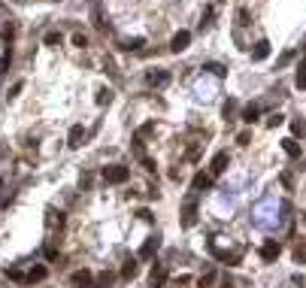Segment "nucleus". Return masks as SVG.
Returning a JSON list of instances; mask_svg holds the SVG:
<instances>
[{"label": "nucleus", "mask_w": 306, "mask_h": 288, "mask_svg": "<svg viewBox=\"0 0 306 288\" xmlns=\"http://www.w3.org/2000/svg\"><path fill=\"white\" fill-rule=\"evenodd\" d=\"M131 179V167H124V164H110V167H103V182L106 185H124Z\"/></svg>", "instance_id": "nucleus-1"}, {"label": "nucleus", "mask_w": 306, "mask_h": 288, "mask_svg": "<svg viewBox=\"0 0 306 288\" xmlns=\"http://www.w3.org/2000/svg\"><path fill=\"white\" fill-rule=\"evenodd\" d=\"M197 225V194H188L182 203V228H194Z\"/></svg>", "instance_id": "nucleus-2"}, {"label": "nucleus", "mask_w": 306, "mask_h": 288, "mask_svg": "<svg viewBox=\"0 0 306 288\" xmlns=\"http://www.w3.org/2000/svg\"><path fill=\"white\" fill-rule=\"evenodd\" d=\"M158 249H161V237H158V233H155V237H149L146 243H142V249L137 252V258H139V261H152Z\"/></svg>", "instance_id": "nucleus-3"}, {"label": "nucleus", "mask_w": 306, "mask_h": 288, "mask_svg": "<svg viewBox=\"0 0 306 288\" xmlns=\"http://www.w3.org/2000/svg\"><path fill=\"white\" fill-rule=\"evenodd\" d=\"M279 255H282V243H279V240H267V243L261 246V261L270 264V261H276Z\"/></svg>", "instance_id": "nucleus-4"}, {"label": "nucleus", "mask_w": 306, "mask_h": 288, "mask_svg": "<svg viewBox=\"0 0 306 288\" xmlns=\"http://www.w3.org/2000/svg\"><path fill=\"white\" fill-rule=\"evenodd\" d=\"M70 285L73 288H91L94 285V273L91 270H76V273L70 276Z\"/></svg>", "instance_id": "nucleus-5"}, {"label": "nucleus", "mask_w": 306, "mask_h": 288, "mask_svg": "<svg viewBox=\"0 0 306 288\" xmlns=\"http://www.w3.org/2000/svg\"><path fill=\"white\" fill-rule=\"evenodd\" d=\"M227 164H230V155L227 152H219L212 158V167H209V176H222L224 170H227Z\"/></svg>", "instance_id": "nucleus-6"}, {"label": "nucleus", "mask_w": 306, "mask_h": 288, "mask_svg": "<svg viewBox=\"0 0 306 288\" xmlns=\"http://www.w3.org/2000/svg\"><path fill=\"white\" fill-rule=\"evenodd\" d=\"M206 188H212V176H209V173H194V179H191V191L200 194V191H206Z\"/></svg>", "instance_id": "nucleus-7"}, {"label": "nucleus", "mask_w": 306, "mask_h": 288, "mask_svg": "<svg viewBox=\"0 0 306 288\" xmlns=\"http://www.w3.org/2000/svg\"><path fill=\"white\" fill-rule=\"evenodd\" d=\"M164 282H167V267H164V264H155L152 273H149V285H152V288H161Z\"/></svg>", "instance_id": "nucleus-8"}, {"label": "nucleus", "mask_w": 306, "mask_h": 288, "mask_svg": "<svg viewBox=\"0 0 306 288\" xmlns=\"http://www.w3.org/2000/svg\"><path fill=\"white\" fill-rule=\"evenodd\" d=\"M146 82H149L152 88H161V85L170 82V73H167V70H149V73H146Z\"/></svg>", "instance_id": "nucleus-9"}, {"label": "nucleus", "mask_w": 306, "mask_h": 288, "mask_svg": "<svg viewBox=\"0 0 306 288\" xmlns=\"http://www.w3.org/2000/svg\"><path fill=\"white\" fill-rule=\"evenodd\" d=\"M67 143H70V149H79L82 143H85V128H82V124H73V128H70Z\"/></svg>", "instance_id": "nucleus-10"}, {"label": "nucleus", "mask_w": 306, "mask_h": 288, "mask_svg": "<svg viewBox=\"0 0 306 288\" xmlns=\"http://www.w3.org/2000/svg\"><path fill=\"white\" fill-rule=\"evenodd\" d=\"M188 43H191V33H188V30H179L176 37L170 40V49L179 55V52H185V49H188Z\"/></svg>", "instance_id": "nucleus-11"}, {"label": "nucleus", "mask_w": 306, "mask_h": 288, "mask_svg": "<svg viewBox=\"0 0 306 288\" xmlns=\"http://www.w3.org/2000/svg\"><path fill=\"white\" fill-rule=\"evenodd\" d=\"M267 58H270V43L267 40L255 43V49H251V61H267Z\"/></svg>", "instance_id": "nucleus-12"}, {"label": "nucleus", "mask_w": 306, "mask_h": 288, "mask_svg": "<svg viewBox=\"0 0 306 288\" xmlns=\"http://www.w3.org/2000/svg\"><path fill=\"white\" fill-rule=\"evenodd\" d=\"M282 149H285V155H288V158H300V143H297L294 137L282 140Z\"/></svg>", "instance_id": "nucleus-13"}, {"label": "nucleus", "mask_w": 306, "mask_h": 288, "mask_svg": "<svg viewBox=\"0 0 306 288\" xmlns=\"http://www.w3.org/2000/svg\"><path fill=\"white\" fill-rule=\"evenodd\" d=\"M139 273V267H137V258H128L121 264V279H134Z\"/></svg>", "instance_id": "nucleus-14"}, {"label": "nucleus", "mask_w": 306, "mask_h": 288, "mask_svg": "<svg viewBox=\"0 0 306 288\" xmlns=\"http://www.w3.org/2000/svg\"><path fill=\"white\" fill-rule=\"evenodd\" d=\"M258 115H261V106H258V103H249L246 110H243V121H246V124L258 121Z\"/></svg>", "instance_id": "nucleus-15"}, {"label": "nucleus", "mask_w": 306, "mask_h": 288, "mask_svg": "<svg viewBox=\"0 0 306 288\" xmlns=\"http://www.w3.org/2000/svg\"><path fill=\"white\" fill-rule=\"evenodd\" d=\"M115 282V273H110V270H103L100 276H94V288H110Z\"/></svg>", "instance_id": "nucleus-16"}, {"label": "nucleus", "mask_w": 306, "mask_h": 288, "mask_svg": "<svg viewBox=\"0 0 306 288\" xmlns=\"http://www.w3.org/2000/svg\"><path fill=\"white\" fill-rule=\"evenodd\" d=\"M91 22H94V28H97V30H106V28H110V25H106V19H103V12H100V6H97V3L91 6Z\"/></svg>", "instance_id": "nucleus-17"}, {"label": "nucleus", "mask_w": 306, "mask_h": 288, "mask_svg": "<svg viewBox=\"0 0 306 288\" xmlns=\"http://www.w3.org/2000/svg\"><path fill=\"white\" fill-rule=\"evenodd\" d=\"M46 276H49V270H46V267H33L30 273H28V282H43Z\"/></svg>", "instance_id": "nucleus-18"}, {"label": "nucleus", "mask_w": 306, "mask_h": 288, "mask_svg": "<svg viewBox=\"0 0 306 288\" xmlns=\"http://www.w3.org/2000/svg\"><path fill=\"white\" fill-rule=\"evenodd\" d=\"M61 43H64V37H61L58 30H49V33H46V46L55 49V46H61Z\"/></svg>", "instance_id": "nucleus-19"}, {"label": "nucleus", "mask_w": 306, "mask_h": 288, "mask_svg": "<svg viewBox=\"0 0 306 288\" xmlns=\"http://www.w3.org/2000/svg\"><path fill=\"white\" fill-rule=\"evenodd\" d=\"M97 103H100V106L112 103V88H100V91H97Z\"/></svg>", "instance_id": "nucleus-20"}, {"label": "nucleus", "mask_w": 306, "mask_h": 288, "mask_svg": "<svg viewBox=\"0 0 306 288\" xmlns=\"http://www.w3.org/2000/svg\"><path fill=\"white\" fill-rule=\"evenodd\" d=\"M294 258H297L300 264H306V240H300V243H297V249H294Z\"/></svg>", "instance_id": "nucleus-21"}, {"label": "nucleus", "mask_w": 306, "mask_h": 288, "mask_svg": "<svg viewBox=\"0 0 306 288\" xmlns=\"http://www.w3.org/2000/svg\"><path fill=\"white\" fill-rule=\"evenodd\" d=\"M203 70H212V73L219 76V79H224V76H227V67H222V64H206Z\"/></svg>", "instance_id": "nucleus-22"}, {"label": "nucleus", "mask_w": 306, "mask_h": 288, "mask_svg": "<svg viewBox=\"0 0 306 288\" xmlns=\"http://www.w3.org/2000/svg\"><path fill=\"white\" fill-rule=\"evenodd\" d=\"M9 64H12V49H6V52H3V61H0V73H6Z\"/></svg>", "instance_id": "nucleus-23"}, {"label": "nucleus", "mask_w": 306, "mask_h": 288, "mask_svg": "<svg viewBox=\"0 0 306 288\" xmlns=\"http://www.w3.org/2000/svg\"><path fill=\"white\" fill-rule=\"evenodd\" d=\"M124 52H139L142 49V40H128V43H121Z\"/></svg>", "instance_id": "nucleus-24"}, {"label": "nucleus", "mask_w": 306, "mask_h": 288, "mask_svg": "<svg viewBox=\"0 0 306 288\" xmlns=\"http://www.w3.org/2000/svg\"><path fill=\"white\" fill-rule=\"evenodd\" d=\"M285 121V115H279V113H273V115H270L267 118V128H279V124Z\"/></svg>", "instance_id": "nucleus-25"}, {"label": "nucleus", "mask_w": 306, "mask_h": 288, "mask_svg": "<svg viewBox=\"0 0 306 288\" xmlns=\"http://www.w3.org/2000/svg\"><path fill=\"white\" fill-rule=\"evenodd\" d=\"M73 46L76 49H85L88 46V37H85V33H73Z\"/></svg>", "instance_id": "nucleus-26"}, {"label": "nucleus", "mask_w": 306, "mask_h": 288, "mask_svg": "<svg viewBox=\"0 0 306 288\" xmlns=\"http://www.w3.org/2000/svg\"><path fill=\"white\" fill-rule=\"evenodd\" d=\"M6 276H9V279H15V282H28V276L22 273V270H6Z\"/></svg>", "instance_id": "nucleus-27"}, {"label": "nucleus", "mask_w": 306, "mask_h": 288, "mask_svg": "<svg viewBox=\"0 0 306 288\" xmlns=\"http://www.w3.org/2000/svg\"><path fill=\"white\" fill-rule=\"evenodd\" d=\"M249 19H251V15H249V9H240V12H237V25H251Z\"/></svg>", "instance_id": "nucleus-28"}, {"label": "nucleus", "mask_w": 306, "mask_h": 288, "mask_svg": "<svg viewBox=\"0 0 306 288\" xmlns=\"http://www.w3.org/2000/svg\"><path fill=\"white\" fill-rule=\"evenodd\" d=\"M233 110H237V100H227V103H224V110H222V113H224V118H230V115H233Z\"/></svg>", "instance_id": "nucleus-29"}, {"label": "nucleus", "mask_w": 306, "mask_h": 288, "mask_svg": "<svg viewBox=\"0 0 306 288\" xmlns=\"http://www.w3.org/2000/svg\"><path fill=\"white\" fill-rule=\"evenodd\" d=\"M249 140H251V131H243V134L237 137V143H240V146H249Z\"/></svg>", "instance_id": "nucleus-30"}, {"label": "nucleus", "mask_w": 306, "mask_h": 288, "mask_svg": "<svg viewBox=\"0 0 306 288\" xmlns=\"http://www.w3.org/2000/svg\"><path fill=\"white\" fill-rule=\"evenodd\" d=\"M297 85H300V88H306V67H300V70H297Z\"/></svg>", "instance_id": "nucleus-31"}, {"label": "nucleus", "mask_w": 306, "mask_h": 288, "mask_svg": "<svg viewBox=\"0 0 306 288\" xmlns=\"http://www.w3.org/2000/svg\"><path fill=\"white\" fill-rule=\"evenodd\" d=\"M142 167H146L149 173H155V170H158V164H155V161H152V158H142Z\"/></svg>", "instance_id": "nucleus-32"}, {"label": "nucleus", "mask_w": 306, "mask_h": 288, "mask_svg": "<svg viewBox=\"0 0 306 288\" xmlns=\"http://www.w3.org/2000/svg\"><path fill=\"white\" fill-rule=\"evenodd\" d=\"M22 88H25V82H15V85L9 88V97H19V91H22Z\"/></svg>", "instance_id": "nucleus-33"}, {"label": "nucleus", "mask_w": 306, "mask_h": 288, "mask_svg": "<svg viewBox=\"0 0 306 288\" xmlns=\"http://www.w3.org/2000/svg\"><path fill=\"white\" fill-rule=\"evenodd\" d=\"M282 185H285V188H291V185H294V179H291V173H282Z\"/></svg>", "instance_id": "nucleus-34"}, {"label": "nucleus", "mask_w": 306, "mask_h": 288, "mask_svg": "<svg viewBox=\"0 0 306 288\" xmlns=\"http://www.w3.org/2000/svg\"><path fill=\"white\" fill-rule=\"evenodd\" d=\"M46 258H49V261H55V258H58V252H55V246H46Z\"/></svg>", "instance_id": "nucleus-35"}, {"label": "nucleus", "mask_w": 306, "mask_h": 288, "mask_svg": "<svg viewBox=\"0 0 306 288\" xmlns=\"http://www.w3.org/2000/svg\"><path fill=\"white\" fill-rule=\"evenodd\" d=\"M212 279H215V273H206V276H200V288H203V285H212Z\"/></svg>", "instance_id": "nucleus-36"}, {"label": "nucleus", "mask_w": 306, "mask_h": 288, "mask_svg": "<svg viewBox=\"0 0 306 288\" xmlns=\"http://www.w3.org/2000/svg\"><path fill=\"white\" fill-rule=\"evenodd\" d=\"M139 219H142V222H152V219H155V215H152L149 209H139Z\"/></svg>", "instance_id": "nucleus-37"}, {"label": "nucleus", "mask_w": 306, "mask_h": 288, "mask_svg": "<svg viewBox=\"0 0 306 288\" xmlns=\"http://www.w3.org/2000/svg\"><path fill=\"white\" fill-rule=\"evenodd\" d=\"M291 131L294 134H303V121H291Z\"/></svg>", "instance_id": "nucleus-38"}, {"label": "nucleus", "mask_w": 306, "mask_h": 288, "mask_svg": "<svg viewBox=\"0 0 306 288\" xmlns=\"http://www.w3.org/2000/svg\"><path fill=\"white\" fill-rule=\"evenodd\" d=\"M222 288H233V282L230 279H222Z\"/></svg>", "instance_id": "nucleus-39"}, {"label": "nucleus", "mask_w": 306, "mask_h": 288, "mask_svg": "<svg viewBox=\"0 0 306 288\" xmlns=\"http://www.w3.org/2000/svg\"><path fill=\"white\" fill-rule=\"evenodd\" d=\"M219 3H222V0H219Z\"/></svg>", "instance_id": "nucleus-40"}]
</instances>
